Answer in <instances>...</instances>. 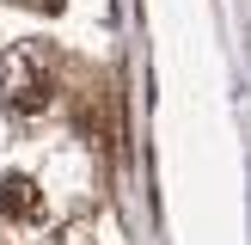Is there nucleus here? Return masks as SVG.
I'll return each instance as SVG.
<instances>
[{
    "label": "nucleus",
    "instance_id": "obj_1",
    "mask_svg": "<svg viewBox=\"0 0 251 245\" xmlns=\"http://www.w3.org/2000/svg\"><path fill=\"white\" fill-rule=\"evenodd\" d=\"M49 92H55V55L43 43L6 49V61H0V98H6V110L31 117V110L49 104Z\"/></svg>",
    "mask_w": 251,
    "mask_h": 245
},
{
    "label": "nucleus",
    "instance_id": "obj_2",
    "mask_svg": "<svg viewBox=\"0 0 251 245\" xmlns=\"http://www.w3.org/2000/svg\"><path fill=\"white\" fill-rule=\"evenodd\" d=\"M0 215L19 220V227H37V220H43V190H37V178L0 172Z\"/></svg>",
    "mask_w": 251,
    "mask_h": 245
}]
</instances>
